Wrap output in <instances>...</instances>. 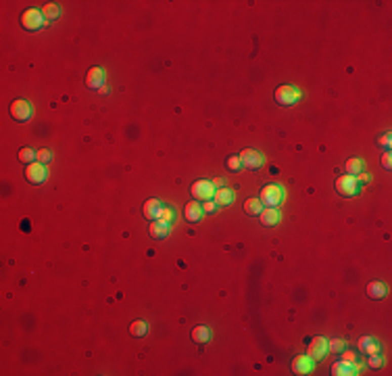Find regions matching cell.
<instances>
[{"label":"cell","instance_id":"obj_35","mask_svg":"<svg viewBox=\"0 0 392 376\" xmlns=\"http://www.w3.org/2000/svg\"><path fill=\"white\" fill-rule=\"evenodd\" d=\"M382 165H384V169H390V167H392V157H390V153H386V155L382 157Z\"/></svg>","mask_w":392,"mask_h":376},{"label":"cell","instance_id":"obj_19","mask_svg":"<svg viewBox=\"0 0 392 376\" xmlns=\"http://www.w3.org/2000/svg\"><path fill=\"white\" fill-rule=\"evenodd\" d=\"M344 172H346L349 176H357V174L365 172V161L359 159V157H351V159H346V163H344Z\"/></svg>","mask_w":392,"mask_h":376},{"label":"cell","instance_id":"obj_17","mask_svg":"<svg viewBox=\"0 0 392 376\" xmlns=\"http://www.w3.org/2000/svg\"><path fill=\"white\" fill-rule=\"evenodd\" d=\"M365 293H367V297H369V299H376V301H380V299H384V297H386L388 288H386V284H384V282H380V280H373V282H369V284H367Z\"/></svg>","mask_w":392,"mask_h":376},{"label":"cell","instance_id":"obj_2","mask_svg":"<svg viewBox=\"0 0 392 376\" xmlns=\"http://www.w3.org/2000/svg\"><path fill=\"white\" fill-rule=\"evenodd\" d=\"M9 113H11V117L15 119V122L25 124V122H29V119L33 117V107H31V102H29V100L17 98V100H13V102H11Z\"/></svg>","mask_w":392,"mask_h":376},{"label":"cell","instance_id":"obj_26","mask_svg":"<svg viewBox=\"0 0 392 376\" xmlns=\"http://www.w3.org/2000/svg\"><path fill=\"white\" fill-rule=\"evenodd\" d=\"M226 165H228V169H230V172H240V169H242L240 155H232V157L226 161Z\"/></svg>","mask_w":392,"mask_h":376},{"label":"cell","instance_id":"obj_34","mask_svg":"<svg viewBox=\"0 0 392 376\" xmlns=\"http://www.w3.org/2000/svg\"><path fill=\"white\" fill-rule=\"evenodd\" d=\"M355 180H357V184L361 186V184H367V182L371 180V176H369V174H365V172H361V174H357V176H355Z\"/></svg>","mask_w":392,"mask_h":376},{"label":"cell","instance_id":"obj_25","mask_svg":"<svg viewBox=\"0 0 392 376\" xmlns=\"http://www.w3.org/2000/svg\"><path fill=\"white\" fill-rule=\"evenodd\" d=\"M361 349L367 353V355H371V353H380L382 351V347H380V343H376L371 336H365V339H361Z\"/></svg>","mask_w":392,"mask_h":376},{"label":"cell","instance_id":"obj_8","mask_svg":"<svg viewBox=\"0 0 392 376\" xmlns=\"http://www.w3.org/2000/svg\"><path fill=\"white\" fill-rule=\"evenodd\" d=\"M328 353V339H323V336H315L311 343H309V349H307V355L311 357V360L317 364L319 360H323Z\"/></svg>","mask_w":392,"mask_h":376},{"label":"cell","instance_id":"obj_14","mask_svg":"<svg viewBox=\"0 0 392 376\" xmlns=\"http://www.w3.org/2000/svg\"><path fill=\"white\" fill-rule=\"evenodd\" d=\"M313 366H315V362L309 355H296L294 362H292V372L294 374H309L313 370Z\"/></svg>","mask_w":392,"mask_h":376},{"label":"cell","instance_id":"obj_22","mask_svg":"<svg viewBox=\"0 0 392 376\" xmlns=\"http://www.w3.org/2000/svg\"><path fill=\"white\" fill-rule=\"evenodd\" d=\"M209 339H211V330L207 326H196L192 330V341L198 345H204V343H209Z\"/></svg>","mask_w":392,"mask_h":376},{"label":"cell","instance_id":"obj_28","mask_svg":"<svg viewBox=\"0 0 392 376\" xmlns=\"http://www.w3.org/2000/svg\"><path fill=\"white\" fill-rule=\"evenodd\" d=\"M342 349H344V341H342V339H330V341H328V351L340 353Z\"/></svg>","mask_w":392,"mask_h":376},{"label":"cell","instance_id":"obj_7","mask_svg":"<svg viewBox=\"0 0 392 376\" xmlns=\"http://www.w3.org/2000/svg\"><path fill=\"white\" fill-rule=\"evenodd\" d=\"M25 180L29 184H44L48 180V167L44 163H40V161L27 165V169H25Z\"/></svg>","mask_w":392,"mask_h":376},{"label":"cell","instance_id":"obj_18","mask_svg":"<svg viewBox=\"0 0 392 376\" xmlns=\"http://www.w3.org/2000/svg\"><path fill=\"white\" fill-rule=\"evenodd\" d=\"M332 374L334 376H355V374H359V372H357L355 364H349L344 360H340V362H336L332 366Z\"/></svg>","mask_w":392,"mask_h":376},{"label":"cell","instance_id":"obj_21","mask_svg":"<svg viewBox=\"0 0 392 376\" xmlns=\"http://www.w3.org/2000/svg\"><path fill=\"white\" fill-rule=\"evenodd\" d=\"M42 15H44L46 23H50V21L59 19L61 9H59V5H57V3H48V5H44V7H42Z\"/></svg>","mask_w":392,"mask_h":376},{"label":"cell","instance_id":"obj_33","mask_svg":"<svg viewBox=\"0 0 392 376\" xmlns=\"http://www.w3.org/2000/svg\"><path fill=\"white\" fill-rule=\"evenodd\" d=\"M378 144H380V146H384L386 151L390 148V144H392V138H390V132H386L384 136H380V138H378Z\"/></svg>","mask_w":392,"mask_h":376},{"label":"cell","instance_id":"obj_27","mask_svg":"<svg viewBox=\"0 0 392 376\" xmlns=\"http://www.w3.org/2000/svg\"><path fill=\"white\" fill-rule=\"evenodd\" d=\"M173 217H176V211L169 207V205H163V209H161V215H159V219H163V221H167V224H171L173 221Z\"/></svg>","mask_w":392,"mask_h":376},{"label":"cell","instance_id":"obj_3","mask_svg":"<svg viewBox=\"0 0 392 376\" xmlns=\"http://www.w3.org/2000/svg\"><path fill=\"white\" fill-rule=\"evenodd\" d=\"M300 90L296 86H288V84H284V86L276 88V100H278V105L282 107H292L296 105V102L300 100Z\"/></svg>","mask_w":392,"mask_h":376},{"label":"cell","instance_id":"obj_4","mask_svg":"<svg viewBox=\"0 0 392 376\" xmlns=\"http://www.w3.org/2000/svg\"><path fill=\"white\" fill-rule=\"evenodd\" d=\"M21 25H23L27 31H38L40 27H44V25H48V23H46V19H44L42 11H38V9H27V11H23V15H21Z\"/></svg>","mask_w":392,"mask_h":376},{"label":"cell","instance_id":"obj_29","mask_svg":"<svg viewBox=\"0 0 392 376\" xmlns=\"http://www.w3.org/2000/svg\"><path fill=\"white\" fill-rule=\"evenodd\" d=\"M367 364H369V368H382L384 366V357L380 353H371L369 360H367Z\"/></svg>","mask_w":392,"mask_h":376},{"label":"cell","instance_id":"obj_30","mask_svg":"<svg viewBox=\"0 0 392 376\" xmlns=\"http://www.w3.org/2000/svg\"><path fill=\"white\" fill-rule=\"evenodd\" d=\"M50 159H53V153H50L48 148H40V151H38V161H40V163L48 165V163H50Z\"/></svg>","mask_w":392,"mask_h":376},{"label":"cell","instance_id":"obj_16","mask_svg":"<svg viewBox=\"0 0 392 376\" xmlns=\"http://www.w3.org/2000/svg\"><path fill=\"white\" fill-rule=\"evenodd\" d=\"M234 199H236V195H234V191L232 188H217L215 191V197H213V201L219 205V207H230V205L234 203Z\"/></svg>","mask_w":392,"mask_h":376},{"label":"cell","instance_id":"obj_20","mask_svg":"<svg viewBox=\"0 0 392 376\" xmlns=\"http://www.w3.org/2000/svg\"><path fill=\"white\" fill-rule=\"evenodd\" d=\"M148 330H150V326H148L146 320H134V322L129 324V334H132V336L142 339V336L148 334Z\"/></svg>","mask_w":392,"mask_h":376},{"label":"cell","instance_id":"obj_31","mask_svg":"<svg viewBox=\"0 0 392 376\" xmlns=\"http://www.w3.org/2000/svg\"><path fill=\"white\" fill-rule=\"evenodd\" d=\"M217 209H219V205H217L213 199H211V201H204V203H202V211H204V213H215Z\"/></svg>","mask_w":392,"mask_h":376},{"label":"cell","instance_id":"obj_9","mask_svg":"<svg viewBox=\"0 0 392 376\" xmlns=\"http://www.w3.org/2000/svg\"><path fill=\"white\" fill-rule=\"evenodd\" d=\"M240 161H242V167H246V169H259L265 163V157L254 148H244L240 153Z\"/></svg>","mask_w":392,"mask_h":376},{"label":"cell","instance_id":"obj_24","mask_svg":"<svg viewBox=\"0 0 392 376\" xmlns=\"http://www.w3.org/2000/svg\"><path fill=\"white\" fill-rule=\"evenodd\" d=\"M244 211H246L248 215H259V213L263 211V203H261V199H246V203H244Z\"/></svg>","mask_w":392,"mask_h":376},{"label":"cell","instance_id":"obj_1","mask_svg":"<svg viewBox=\"0 0 392 376\" xmlns=\"http://www.w3.org/2000/svg\"><path fill=\"white\" fill-rule=\"evenodd\" d=\"M261 203L265 205V207H278V205L284 203L286 199V193H284V188L280 184H267L261 188Z\"/></svg>","mask_w":392,"mask_h":376},{"label":"cell","instance_id":"obj_15","mask_svg":"<svg viewBox=\"0 0 392 376\" xmlns=\"http://www.w3.org/2000/svg\"><path fill=\"white\" fill-rule=\"evenodd\" d=\"M161 209H163V203H161L159 199H148V201L144 203V207H142V213H144L146 219L152 221V219H159Z\"/></svg>","mask_w":392,"mask_h":376},{"label":"cell","instance_id":"obj_12","mask_svg":"<svg viewBox=\"0 0 392 376\" xmlns=\"http://www.w3.org/2000/svg\"><path fill=\"white\" fill-rule=\"evenodd\" d=\"M204 211H202V205L198 201H190L188 205H186V209H184V217L186 221H190V224H198V221L202 219Z\"/></svg>","mask_w":392,"mask_h":376},{"label":"cell","instance_id":"obj_13","mask_svg":"<svg viewBox=\"0 0 392 376\" xmlns=\"http://www.w3.org/2000/svg\"><path fill=\"white\" fill-rule=\"evenodd\" d=\"M261 215V224L271 228V226H276L282 221V211L278 207H263V211L259 213Z\"/></svg>","mask_w":392,"mask_h":376},{"label":"cell","instance_id":"obj_23","mask_svg":"<svg viewBox=\"0 0 392 376\" xmlns=\"http://www.w3.org/2000/svg\"><path fill=\"white\" fill-rule=\"evenodd\" d=\"M19 161L21 163H25V165H31V163H36L38 161V153L33 151V148H29V146H23L21 151H19Z\"/></svg>","mask_w":392,"mask_h":376},{"label":"cell","instance_id":"obj_6","mask_svg":"<svg viewBox=\"0 0 392 376\" xmlns=\"http://www.w3.org/2000/svg\"><path fill=\"white\" fill-rule=\"evenodd\" d=\"M336 191H338V195H342V197L351 199V197H355V195H359L361 186L357 184L355 176H349V174H344V176H340V178L336 180Z\"/></svg>","mask_w":392,"mask_h":376},{"label":"cell","instance_id":"obj_32","mask_svg":"<svg viewBox=\"0 0 392 376\" xmlns=\"http://www.w3.org/2000/svg\"><path fill=\"white\" fill-rule=\"evenodd\" d=\"M340 355H342V360L344 362H349V364H357V353H353V351H340Z\"/></svg>","mask_w":392,"mask_h":376},{"label":"cell","instance_id":"obj_36","mask_svg":"<svg viewBox=\"0 0 392 376\" xmlns=\"http://www.w3.org/2000/svg\"><path fill=\"white\" fill-rule=\"evenodd\" d=\"M213 186H215V188H224V186H226L224 178H215V180H213Z\"/></svg>","mask_w":392,"mask_h":376},{"label":"cell","instance_id":"obj_11","mask_svg":"<svg viewBox=\"0 0 392 376\" xmlns=\"http://www.w3.org/2000/svg\"><path fill=\"white\" fill-rule=\"evenodd\" d=\"M169 230H171V224H167V221H163V219H152L150 226H148V234H150V238H155V241H163V238H167Z\"/></svg>","mask_w":392,"mask_h":376},{"label":"cell","instance_id":"obj_5","mask_svg":"<svg viewBox=\"0 0 392 376\" xmlns=\"http://www.w3.org/2000/svg\"><path fill=\"white\" fill-rule=\"evenodd\" d=\"M215 191L217 188L213 186V182H209V180H196L194 184H192V188H190V193H192V197H194V201H211L213 197H215Z\"/></svg>","mask_w":392,"mask_h":376},{"label":"cell","instance_id":"obj_10","mask_svg":"<svg viewBox=\"0 0 392 376\" xmlns=\"http://www.w3.org/2000/svg\"><path fill=\"white\" fill-rule=\"evenodd\" d=\"M102 86H105V69H102V67H92L86 76V88L100 90Z\"/></svg>","mask_w":392,"mask_h":376}]
</instances>
